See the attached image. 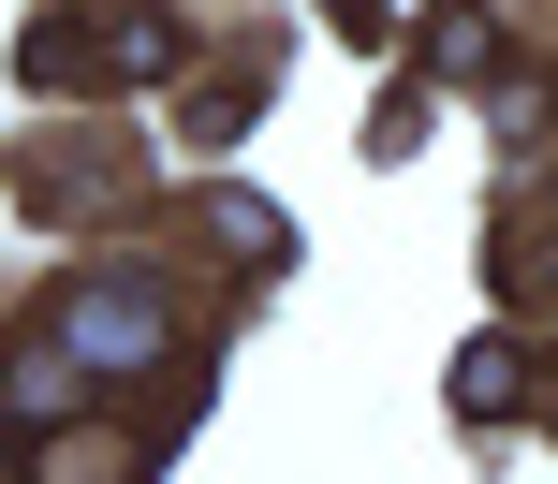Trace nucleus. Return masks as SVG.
<instances>
[{
	"label": "nucleus",
	"mask_w": 558,
	"mask_h": 484,
	"mask_svg": "<svg viewBox=\"0 0 558 484\" xmlns=\"http://www.w3.org/2000/svg\"><path fill=\"white\" fill-rule=\"evenodd\" d=\"M59 338H74V368L104 382V368H147L177 323H162V294H147V280H88V294H59Z\"/></svg>",
	"instance_id": "1"
},
{
	"label": "nucleus",
	"mask_w": 558,
	"mask_h": 484,
	"mask_svg": "<svg viewBox=\"0 0 558 484\" xmlns=\"http://www.w3.org/2000/svg\"><path fill=\"white\" fill-rule=\"evenodd\" d=\"M514 397H530V352H514V338H471V352H456V411H471V426H500Z\"/></svg>",
	"instance_id": "2"
}]
</instances>
